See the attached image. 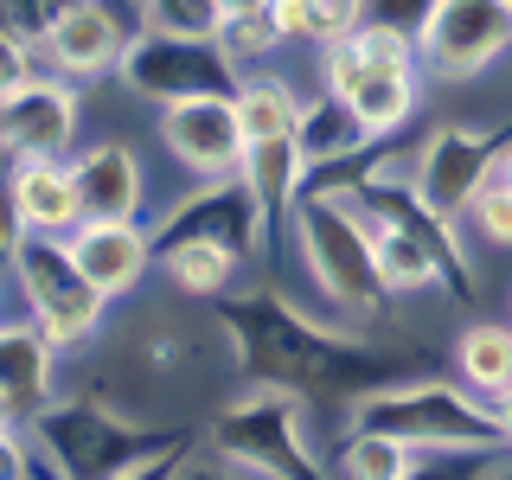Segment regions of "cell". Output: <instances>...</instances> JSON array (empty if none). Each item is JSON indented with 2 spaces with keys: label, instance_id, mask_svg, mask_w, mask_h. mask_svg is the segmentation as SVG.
I'll return each mask as SVG.
<instances>
[{
  "label": "cell",
  "instance_id": "1",
  "mask_svg": "<svg viewBox=\"0 0 512 480\" xmlns=\"http://www.w3.org/2000/svg\"><path fill=\"white\" fill-rule=\"evenodd\" d=\"M288 218H295V231H301V263H308L314 288L340 314H359L365 320L384 301L378 237H372V205H365V192L308 186Z\"/></svg>",
  "mask_w": 512,
  "mask_h": 480
},
{
  "label": "cell",
  "instance_id": "2",
  "mask_svg": "<svg viewBox=\"0 0 512 480\" xmlns=\"http://www.w3.org/2000/svg\"><path fill=\"white\" fill-rule=\"evenodd\" d=\"M352 423H372L404 436L423 455H468V448H506L500 423H493V404L448 378H416V384H378L352 404Z\"/></svg>",
  "mask_w": 512,
  "mask_h": 480
},
{
  "label": "cell",
  "instance_id": "3",
  "mask_svg": "<svg viewBox=\"0 0 512 480\" xmlns=\"http://www.w3.org/2000/svg\"><path fill=\"white\" fill-rule=\"evenodd\" d=\"M0 263H7L13 288L26 295V314L39 320L45 340L58 346V359H64V352H84L96 333H103L109 295L84 282V269H77V256H71V237L26 231L20 244L0 256Z\"/></svg>",
  "mask_w": 512,
  "mask_h": 480
},
{
  "label": "cell",
  "instance_id": "4",
  "mask_svg": "<svg viewBox=\"0 0 512 480\" xmlns=\"http://www.w3.org/2000/svg\"><path fill=\"white\" fill-rule=\"evenodd\" d=\"M212 448L231 455V461H244V468H256V474H314L320 468V455L308 442L301 391H295V384H276V378L218 410Z\"/></svg>",
  "mask_w": 512,
  "mask_h": 480
},
{
  "label": "cell",
  "instance_id": "5",
  "mask_svg": "<svg viewBox=\"0 0 512 480\" xmlns=\"http://www.w3.org/2000/svg\"><path fill=\"white\" fill-rule=\"evenodd\" d=\"M423 84H429L423 64L372 58V52H359L352 39H340V45L320 52V90H327L372 141H391L397 128L423 109Z\"/></svg>",
  "mask_w": 512,
  "mask_h": 480
},
{
  "label": "cell",
  "instance_id": "6",
  "mask_svg": "<svg viewBox=\"0 0 512 480\" xmlns=\"http://www.w3.org/2000/svg\"><path fill=\"white\" fill-rule=\"evenodd\" d=\"M116 84L141 103H180V96H205V90H237L244 71L231 64L218 39H180V32H135L128 52L116 64Z\"/></svg>",
  "mask_w": 512,
  "mask_h": 480
},
{
  "label": "cell",
  "instance_id": "7",
  "mask_svg": "<svg viewBox=\"0 0 512 480\" xmlns=\"http://www.w3.org/2000/svg\"><path fill=\"white\" fill-rule=\"evenodd\" d=\"M423 71L436 84H474L512 52V7L506 0H436L416 32Z\"/></svg>",
  "mask_w": 512,
  "mask_h": 480
},
{
  "label": "cell",
  "instance_id": "8",
  "mask_svg": "<svg viewBox=\"0 0 512 480\" xmlns=\"http://www.w3.org/2000/svg\"><path fill=\"white\" fill-rule=\"evenodd\" d=\"M493 154H500V141H493L487 128H474V122H442L436 135L416 141L410 199L423 205L429 218L461 224V218H468V205H474V192L487 186V173H493Z\"/></svg>",
  "mask_w": 512,
  "mask_h": 480
},
{
  "label": "cell",
  "instance_id": "9",
  "mask_svg": "<svg viewBox=\"0 0 512 480\" xmlns=\"http://www.w3.org/2000/svg\"><path fill=\"white\" fill-rule=\"evenodd\" d=\"M160 148H167L192 180H218L237 173L250 154L244 116H237V90H205V96H180V103H160Z\"/></svg>",
  "mask_w": 512,
  "mask_h": 480
},
{
  "label": "cell",
  "instance_id": "10",
  "mask_svg": "<svg viewBox=\"0 0 512 480\" xmlns=\"http://www.w3.org/2000/svg\"><path fill=\"white\" fill-rule=\"evenodd\" d=\"M141 32L135 7H116V0H71V7L52 20V32L32 45H45V64H52L58 77H116V64L128 52V39Z\"/></svg>",
  "mask_w": 512,
  "mask_h": 480
},
{
  "label": "cell",
  "instance_id": "11",
  "mask_svg": "<svg viewBox=\"0 0 512 480\" xmlns=\"http://www.w3.org/2000/svg\"><path fill=\"white\" fill-rule=\"evenodd\" d=\"M77 122H84V96L71 90V77H32L26 90L0 103V160L71 154Z\"/></svg>",
  "mask_w": 512,
  "mask_h": 480
},
{
  "label": "cell",
  "instance_id": "12",
  "mask_svg": "<svg viewBox=\"0 0 512 480\" xmlns=\"http://www.w3.org/2000/svg\"><path fill=\"white\" fill-rule=\"evenodd\" d=\"M71 256L90 288H103L109 301H128L154 269V231H141V218H84L71 231Z\"/></svg>",
  "mask_w": 512,
  "mask_h": 480
},
{
  "label": "cell",
  "instance_id": "13",
  "mask_svg": "<svg viewBox=\"0 0 512 480\" xmlns=\"http://www.w3.org/2000/svg\"><path fill=\"white\" fill-rule=\"evenodd\" d=\"M71 173H77L84 218H141L148 212V173H141V154L128 141H84V148H71Z\"/></svg>",
  "mask_w": 512,
  "mask_h": 480
},
{
  "label": "cell",
  "instance_id": "14",
  "mask_svg": "<svg viewBox=\"0 0 512 480\" xmlns=\"http://www.w3.org/2000/svg\"><path fill=\"white\" fill-rule=\"evenodd\" d=\"M7 173H13V199H20L26 231L71 237L77 224H84V199H77L71 154H26V160H7Z\"/></svg>",
  "mask_w": 512,
  "mask_h": 480
},
{
  "label": "cell",
  "instance_id": "15",
  "mask_svg": "<svg viewBox=\"0 0 512 480\" xmlns=\"http://www.w3.org/2000/svg\"><path fill=\"white\" fill-rule=\"evenodd\" d=\"M52 378H58V346L45 340V327L32 314L20 320H0V391L13 397V410L39 416L52 410Z\"/></svg>",
  "mask_w": 512,
  "mask_h": 480
},
{
  "label": "cell",
  "instance_id": "16",
  "mask_svg": "<svg viewBox=\"0 0 512 480\" xmlns=\"http://www.w3.org/2000/svg\"><path fill=\"white\" fill-rule=\"evenodd\" d=\"M160 269H167L173 295L186 301H231L244 276V250L224 237H180V244H160Z\"/></svg>",
  "mask_w": 512,
  "mask_h": 480
},
{
  "label": "cell",
  "instance_id": "17",
  "mask_svg": "<svg viewBox=\"0 0 512 480\" xmlns=\"http://www.w3.org/2000/svg\"><path fill=\"white\" fill-rule=\"evenodd\" d=\"M301 103L308 96L288 90V77H276V71H244V84H237V116H244L250 141L301 135Z\"/></svg>",
  "mask_w": 512,
  "mask_h": 480
},
{
  "label": "cell",
  "instance_id": "18",
  "mask_svg": "<svg viewBox=\"0 0 512 480\" xmlns=\"http://www.w3.org/2000/svg\"><path fill=\"white\" fill-rule=\"evenodd\" d=\"M455 378L474 384L480 397L512 384V320H474L455 333Z\"/></svg>",
  "mask_w": 512,
  "mask_h": 480
},
{
  "label": "cell",
  "instance_id": "19",
  "mask_svg": "<svg viewBox=\"0 0 512 480\" xmlns=\"http://www.w3.org/2000/svg\"><path fill=\"white\" fill-rule=\"evenodd\" d=\"M333 468L359 474V480H410L416 468H423V448H410L404 436H391V429L352 423V436H346V448H340Z\"/></svg>",
  "mask_w": 512,
  "mask_h": 480
},
{
  "label": "cell",
  "instance_id": "20",
  "mask_svg": "<svg viewBox=\"0 0 512 480\" xmlns=\"http://www.w3.org/2000/svg\"><path fill=\"white\" fill-rule=\"evenodd\" d=\"M218 45L231 52L237 71H263L276 52H288V39H282V26H276V0L256 7V13H231V20L218 26Z\"/></svg>",
  "mask_w": 512,
  "mask_h": 480
},
{
  "label": "cell",
  "instance_id": "21",
  "mask_svg": "<svg viewBox=\"0 0 512 480\" xmlns=\"http://www.w3.org/2000/svg\"><path fill=\"white\" fill-rule=\"evenodd\" d=\"M141 32H180V39H218L224 7L218 0H135Z\"/></svg>",
  "mask_w": 512,
  "mask_h": 480
},
{
  "label": "cell",
  "instance_id": "22",
  "mask_svg": "<svg viewBox=\"0 0 512 480\" xmlns=\"http://www.w3.org/2000/svg\"><path fill=\"white\" fill-rule=\"evenodd\" d=\"M32 77H58L52 64H45V45H32L26 32H13L0 20V103H7L13 90H26Z\"/></svg>",
  "mask_w": 512,
  "mask_h": 480
},
{
  "label": "cell",
  "instance_id": "23",
  "mask_svg": "<svg viewBox=\"0 0 512 480\" xmlns=\"http://www.w3.org/2000/svg\"><path fill=\"white\" fill-rule=\"evenodd\" d=\"M468 224L480 231V244L512 250V186H500V180L480 186V192H474V205H468Z\"/></svg>",
  "mask_w": 512,
  "mask_h": 480
},
{
  "label": "cell",
  "instance_id": "24",
  "mask_svg": "<svg viewBox=\"0 0 512 480\" xmlns=\"http://www.w3.org/2000/svg\"><path fill=\"white\" fill-rule=\"evenodd\" d=\"M359 26H365V0H308V45L314 52L352 39Z\"/></svg>",
  "mask_w": 512,
  "mask_h": 480
},
{
  "label": "cell",
  "instance_id": "25",
  "mask_svg": "<svg viewBox=\"0 0 512 480\" xmlns=\"http://www.w3.org/2000/svg\"><path fill=\"white\" fill-rule=\"evenodd\" d=\"M64 7H71V0H0V20L13 32H26V39H45Z\"/></svg>",
  "mask_w": 512,
  "mask_h": 480
},
{
  "label": "cell",
  "instance_id": "26",
  "mask_svg": "<svg viewBox=\"0 0 512 480\" xmlns=\"http://www.w3.org/2000/svg\"><path fill=\"white\" fill-rule=\"evenodd\" d=\"M436 13V0H365V20H384V26H397V32H423V20Z\"/></svg>",
  "mask_w": 512,
  "mask_h": 480
},
{
  "label": "cell",
  "instance_id": "27",
  "mask_svg": "<svg viewBox=\"0 0 512 480\" xmlns=\"http://www.w3.org/2000/svg\"><path fill=\"white\" fill-rule=\"evenodd\" d=\"M26 237V218H20V199H13V173L0 167V256Z\"/></svg>",
  "mask_w": 512,
  "mask_h": 480
},
{
  "label": "cell",
  "instance_id": "28",
  "mask_svg": "<svg viewBox=\"0 0 512 480\" xmlns=\"http://www.w3.org/2000/svg\"><path fill=\"white\" fill-rule=\"evenodd\" d=\"M487 404H493V423H500V436H506V448H512V384H506V391H493Z\"/></svg>",
  "mask_w": 512,
  "mask_h": 480
},
{
  "label": "cell",
  "instance_id": "29",
  "mask_svg": "<svg viewBox=\"0 0 512 480\" xmlns=\"http://www.w3.org/2000/svg\"><path fill=\"white\" fill-rule=\"evenodd\" d=\"M487 180H500V186H512V135L500 141V154H493V173Z\"/></svg>",
  "mask_w": 512,
  "mask_h": 480
},
{
  "label": "cell",
  "instance_id": "30",
  "mask_svg": "<svg viewBox=\"0 0 512 480\" xmlns=\"http://www.w3.org/2000/svg\"><path fill=\"white\" fill-rule=\"evenodd\" d=\"M224 7V20H231V13H256V7H269V0H218Z\"/></svg>",
  "mask_w": 512,
  "mask_h": 480
},
{
  "label": "cell",
  "instance_id": "31",
  "mask_svg": "<svg viewBox=\"0 0 512 480\" xmlns=\"http://www.w3.org/2000/svg\"><path fill=\"white\" fill-rule=\"evenodd\" d=\"M13 423H20V410H13V397L0 391V429H13Z\"/></svg>",
  "mask_w": 512,
  "mask_h": 480
},
{
  "label": "cell",
  "instance_id": "32",
  "mask_svg": "<svg viewBox=\"0 0 512 480\" xmlns=\"http://www.w3.org/2000/svg\"><path fill=\"white\" fill-rule=\"evenodd\" d=\"M506 7H512V0H506Z\"/></svg>",
  "mask_w": 512,
  "mask_h": 480
}]
</instances>
